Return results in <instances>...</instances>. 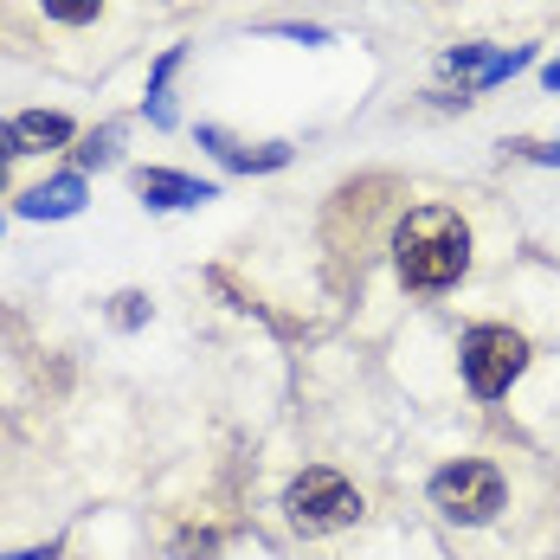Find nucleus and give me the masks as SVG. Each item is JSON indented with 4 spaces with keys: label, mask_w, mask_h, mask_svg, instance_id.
Here are the masks:
<instances>
[{
    "label": "nucleus",
    "mask_w": 560,
    "mask_h": 560,
    "mask_svg": "<svg viewBox=\"0 0 560 560\" xmlns=\"http://www.w3.org/2000/svg\"><path fill=\"white\" fill-rule=\"evenodd\" d=\"M393 265H399V283H406V290H445V283H457L464 265H470V225L457 220L451 207H419V213H406L399 238H393Z\"/></svg>",
    "instance_id": "1"
},
{
    "label": "nucleus",
    "mask_w": 560,
    "mask_h": 560,
    "mask_svg": "<svg viewBox=\"0 0 560 560\" xmlns=\"http://www.w3.org/2000/svg\"><path fill=\"white\" fill-rule=\"evenodd\" d=\"M283 509H290L296 528H348L361 515V497H354V483L336 477V470H303L283 490Z\"/></svg>",
    "instance_id": "2"
},
{
    "label": "nucleus",
    "mask_w": 560,
    "mask_h": 560,
    "mask_svg": "<svg viewBox=\"0 0 560 560\" xmlns=\"http://www.w3.org/2000/svg\"><path fill=\"white\" fill-rule=\"evenodd\" d=\"M522 368H528V341L515 329H470L464 336V381H470V393L497 399V393H509V381Z\"/></svg>",
    "instance_id": "3"
},
{
    "label": "nucleus",
    "mask_w": 560,
    "mask_h": 560,
    "mask_svg": "<svg viewBox=\"0 0 560 560\" xmlns=\"http://www.w3.org/2000/svg\"><path fill=\"white\" fill-rule=\"evenodd\" d=\"M432 503L445 509L451 522H490L503 509V477L490 464H445L432 477Z\"/></svg>",
    "instance_id": "4"
},
{
    "label": "nucleus",
    "mask_w": 560,
    "mask_h": 560,
    "mask_svg": "<svg viewBox=\"0 0 560 560\" xmlns=\"http://www.w3.org/2000/svg\"><path fill=\"white\" fill-rule=\"evenodd\" d=\"M136 187H142V200H149V207H194V200H213V187L180 180V174H162V168H142V174H136Z\"/></svg>",
    "instance_id": "5"
},
{
    "label": "nucleus",
    "mask_w": 560,
    "mask_h": 560,
    "mask_svg": "<svg viewBox=\"0 0 560 560\" xmlns=\"http://www.w3.org/2000/svg\"><path fill=\"white\" fill-rule=\"evenodd\" d=\"M78 200H84V180L65 174L52 187H33V194L20 200V213H26V220H65V213H78Z\"/></svg>",
    "instance_id": "6"
},
{
    "label": "nucleus",
    "mask_w": 560,
    "mask_h": 560,
    "mask_svg": "<svg viewBox=\"0 0 560 560\" xmlns=\"http://www.w3.org/2000/svg\"><path fill=\"white\" fill-rule=\"evenodd\" d=\"M7 129H13V149H58V142H71V122L65 116H46V110L13 116Z\"/></svg>",
    "instance_id": "7"
},
{
    "label": "nucleus",
    "mask_w": 560,
    "mask_h": 560,
    "mask_svg": "<svg viewBox=\"0 0 560 560\" xmlns=\"http://www.w3.org/2000/svg\"><path fill=\"white\" fill-rule=\"evenodd\" d=\"M97 7H104V0H46V13H58V20H71V26H78V20H91Z\"/></svg>",
    "instance_id": "8"
},
{
    "label": "nucleus",
    "mask_w": 560,
    "mask_h": 560,
    "mask_svg": "<svg viewBox=\"0 0 560 560\" xmlns=\"http://www.w3.org/2000/svg\"><path fill=\"white\" fill-rule=\"evenodd\" d=\"M7 155H20V149H13V129L0 122V162H7Z\"/></svg>",
    "instance_id": "9"
},
{
    "label": "nucleus",
    "mask_w": 560,
    "mask_h": 560,
    "mask_svg": "<svg viewBox=\"0 0 560 560\" xmlns=\"http://www.w3.org/2000/svg\"><path fill=\"white\" fill-rule=\"evenodd\" d=\"M548 91H560V65H548Z\"/></svg>",
    "instance_id": "10"
}]
</instances>
